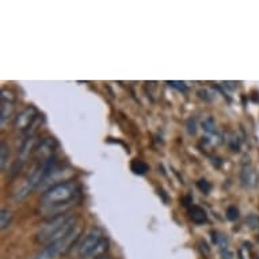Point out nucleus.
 Wrapping results in <instances>:
<instances>
[{"mask_svg":"<svg viewBox=\"0 0 259 259\" xmlns=\"http://www.w3.org/2000/svg\"><path fill=\"white\" fill-rule=\"evenodd\" d=\"M131 170L133 171V174L136 175H145L149 171V166L143 160L139 159H133L131 163Z\"/></svg>","mask_w":259,"mask_h":259,"instance_id":"1a4fd4ad","label":"nucleus"},{"mask_svg":"<svg viewBox=\"0 0 259 259\" xmlns=\"http://www.w3.org/2000/svg\"><path fill=\"white\" fill-rule=\"evenodd\" d=\"M197 187H198L204 194H209L210 190H212V185H210V182H208L206 179H200V181L197 182Z\"/></svg>","mask_w":259,"mask_h":259,"instance_id":"f8f14e48","label":"nucleus"},{"mask_svg":"<svg viewBox=\"0 0 259 259\" xmlns=\"http://www.w3.org/2000/svg\"><path fill=\"white\" fill-rule=\"evenodd\" d=\"M80 196V189L75 181H64V182L52 186L44 193L39 198V204L44 210H47L51 217L65 214L72 202H76Z\"/></svg>","mask_w":259,"mask_h":259,"instance_id":"f257e3e1","label":"nucleus"},{"mask_svg":"<svg viewBox=\"0 0 259 259\" xmlns=\"http://www.w3.org/2000/svg\"><path fill=\"white\" fill-rule=\"evenodd\" d=\"M14 219V214L11 210L9 209H2V212H0V228L2 230H6L7 227L11 225Z\"/></svg>","mask_w":259,"mask_h":259,"instance_id":"9b49d317","label":"nucleus"},{"mask_svg":"<svg viewBox=\"0 0 259 259\" xmlns=\"http://www.w3.org/2000/svg\"><path fill=\"white\" fill-rule=\"evenodd\" d=\"M76 223L77 217L72 216L69 213L51 217L47 224L39 230L37 239L39 243H44L47 246L51 243L57 242V240H61L76 228Z\"/></svg>","mask_w":259,"mask_h":259,"instance_id":"f03ea898","label":"nucleus"},{"mask_svg":"<svg viewBox=\"0 0 259 259\" xmlns=\"http://www.w3.org/2000/svg\"><path fill=\"white\" fill-rule=\"evenodd\" d=\"M189 217H190V220L193 223H196L198 225L205 224L208 221L206 212L201 206H197V205H191L190 208H189Z\"/></svg>","mask_w":259,"mask_h":259,"instance_id":"6e6552de","label":"nucleus"},{"mask_svg":"<svg viewBox=\"0 0 259 259\" xmlns=\"http://www.w3.org/2000/svg\"><path fill=\"white\" fill-rule=\"evenodd\" d=\"M105 238L106 236L98 228H94V230L90 231L77 246V256L80 259H89Z\"/></svg>","mask_w":259,"mask_h":259,"instance_id":"7ed1b4c3","label":"nucleus"},{"mask_svg":"<svg viewBox=\"0 0 259 259\" xmlns=\"http://www.w3.org/2000/svg\"><path fill=\"white\" fill-rule=\"evenodd\" d=\"M10 160V147L6 141L0 143V166L2 170H6V166Z\"/></svg>","mask_w":259,"mask_h":259,"instance_id":"9d476101","label":"nucleus"},{"mask_svg":"<svg viewBox=\"0 0 259 259\" xmlns=\"http://www.w3.org/2000/svg\"><path fill=\"white\" fill-rule=\"evenodd\" d=\"M38 119V111L33 106L26 107L14 119V126L19 132H30V129H37L35 122Z\"/></svg>","mask_w":259,"mask_h":259,"instance_id":"20e7f679","label":"nucleus"},{"mask_svg":"<svg viewBox=\"0 0 259 259\" xmlns=\"http://www.w3.org/2000/svg\"><path fill=\"white\" fill-rule=\"evenodd\" d=\"M239 217V209L235 206V205H231L227 208V219L231 221L238 220Z\"/></svg>","mask_w":259,"mask_h":259,"instance_id":"ddd939ff","label":"nucleus"},{"mask_svg":"<svg viewBox=\"0 0 259 259\" xmlns=\"http://www.w3.org/2000/svg\"><path fill=\"white\" fill-rule=\"evenodd\" d=\"M167 84H170L171 87H174V89L179 90V91H183V93L187 91V85L183 81H167Z\"/></svg>","mask_w":259,"mask_h":259,"instance_id":"4468645a","label":"nucleus"},{"mask_svg":"<svg viewBox=\"0 0 259 259\" xmlns=\"http://www.w3.org/2000/svg\"><path fill=\"white\" fill-rule=\"evenodd\" d=\"M15 101H17V97L11 90L2 89L0 91V122H2V126H5L6 121L13 117L14 110H15Z\"/></svg>","mask_w":259,"mask_h":259,"instance_id":"39448f33","label":"nucleus"},{"mask_svg":"<svg viewBox=\"0 0 259 259\" xmlns=\"http://www.w3.org/2000/svg\"><path fill=\"white\" fill-rule=\"evenodd\" d=\"M240 179H242V183L246 187H254L259 182L258 174H256L254 167L251 166L243 167L242 172H240Z\"/></svg>","mask_w":259,"mask_h":259,"instance_id":"0eeeda50","label":"nucleus"},{"mask_svg":"<svg viewBox=\"0 0 259 259\" xmlns=\"http://www.w3.org/2000/svg\"><path fill=\"white\" fill-rule=\"evenodd\" d=\"M56 147H57V143L53 137H47L38 143V145L35 147L34 149V157L38 159V163H42V161L49 160L51 157L55 156Z\"/></svg>","mask_w":259,"mask_h":259,"instance_id":"423d86ee","label":"nucleus"}]
</instances>
